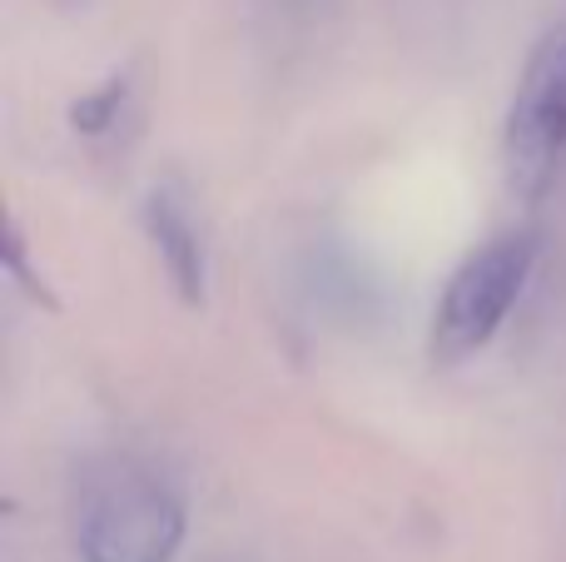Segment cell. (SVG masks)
<instances>
[{
    "mask_svg": "<svg viewBox=\"0 0 566 562\" xmlns=\"http://www.w3.org/2000/svg\"><path fill=\"white\" fill-rule=\"evenodd\" d=\"M537 264V239L532 235H497L458 264L432 314V358L438 364H462L478 348L492 344L502 319L527 289V274Z\"/></svg>",
    "mask_w": 566,
    "mask_h": 562,
    "instance_id": "obj_2",
    "label": "cell"
},
{
    "mask_svg": "<svg viewBox=\"0 0 566 562\" xmlns=\"http://www.w3.org/2000/svg\"><path fill=\"white\" fill-rule=\"evenodd\" d=\"M119 100H125V85H105L99 95L80 100V105H75V125H80V129H105V125H115Z\"/></svg>",
    "mask_w": 566,
    "mask_h": 562,
    "instance_id": "obj_5",
    "label": "cell"
},
{
    "mask_svg": "<svg viewBox=\"0 0 566 562\" xmlns=\"http://www.w3.org/2000/svg\"><path fill=\"white\" fill-rule=\"evenodd\" d=\"M502 165L517 199H542L566 165V20L532 45L502 129Z\"/></svg>",
    "mask_w": 566,
    "mask_h": 562,
    "instance_id": "obj_1",
    "label": "cell"
},
{
    "mask_svg": "<svg viewBox=\"0 0 566 562\" xmlns=\"http://www.w3.org/2000/svg\"><path fill=\"white\" fill-rule=\"evenodd\" d=\"M145 219H149V235H155V249H159V259H165L169 279L179 284V294H185L189 304H199V294H205V249H199V235H195V225H189L185 205H179L169 189H155Z\"/></svg>",
    "mask_w": 566,
    "mask_h": 562,
    "instance_id": "obj_4",
    "label": "cell"
},
{
    "mask_svg": "<svg viewBox=\"0 0 566 562\" xmlns=\"http://www.w3.org/2000/svg\"><path fill=\"white\" fill-rule=\"evenodd\" d=\"M185 538V508L165 483L119 473L90 498L80 518V548L90 562H169Z\"/></svg>",
    "mask_w": 566,
    "mask_h": 562,
    "instance_id": "obj_3",
    "label": "cell"
}]
</instances>
